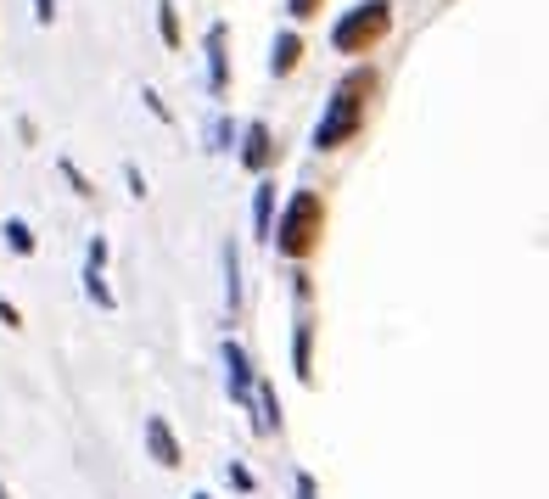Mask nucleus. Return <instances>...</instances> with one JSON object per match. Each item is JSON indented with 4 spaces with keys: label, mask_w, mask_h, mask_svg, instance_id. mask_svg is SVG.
I'll return each mask as SVG.
<instances>
[{
    "label": "nucleus",
    "mask_w": 549,
    "mask_h": 499,
    "mask_svg": "<svg viewBox=\"0 0 549 499\" xmlns=\"http://www.w3.org/2000/svg\"><path fill=\"white\" fill-rule=\"evenodd\" d=\"M381 96V68L376 62H353L348 73H342L337 85H331V96H325L320 118H314V135L309 146L314 152H342V146H353L359 135H365L370 124V101Z\"/></svg>",
    "instance_id": "obj_1"
},
{
    "label": "nucleus",
    "mask_w": 549,
    "mask_h": 499,
    "mask_svg": "<svg viewBox=\"0 0 549 499\" xmlns=\"http://www.w3.org/2000/svg\"><path fill=\"white\" fill-rule=\"evenodd\" d=\"M320 242H325V197L314 186H297L292 197H286V208H281V219H275V253L286 258V264H309L314 253H320Z\"/></svg>",
    "instance_id": "obj_2"
},
{
    "label": "nucleus",
    "mask_w": 549,
    "mask_h": 499,
    "mask_svg": "<svg viewBox=\"0 0 549 499\" xmlns=\"http://www.w3.org/2000/svg\"><path fill=\"white\" fill-rule=\"evenodd\" d=\"M387 34H393V0H359V6H348V12L331 23V51L365 62L387 45Z\"/></svg>",
    "instance_id": "obj_3"
},
{
    "label": "nucleus",
    "mask_w": 549,
    "mask_h": 499,
    "mask_svg": "<svg viewBox=\"0 0 549 499\" xmlns=\"http://www.w3.org/2000/svg\"><path fill=\"white\" fill-rule=\"evenodd\" d=\"M219 359H225V393H230V404H236V410L247 415V421H253V399H258V365H253V354H247V343L225 331V348H219Z\"/></svg>",
    "instance_id": "obj_4"
},
{
    "label": "nucleus",
    "mask_w": 549,
    "mask_h": 499,
    "mask_svg": "<svg viewBox=\"0 0 549 499\" xmlns=\"http://www.w3.org/2000/svg\"><path fill=\"white\" fill-rule=\"evenodd\" d=\"M236 157H241V169L253 174V180L275 174V163H281V141H275V129H269L264 118H247V124H241V141H236Z\"/></svg>",
    "instance_id": "obj_5"
},
{
    "label": "nucleus",
    "mask_w": 549,
    "mask_h": 499,
    "mask_svg": "<svg viewBox=\"0 0 549 499\" xmlns=\"http://www.w3.org/2000/svg\"><path fill=\"white\" fill-rule=\"evenodd\" d=\"M141 449H146V460H157L163 471L185 466V443H180V432H174L169 415H146L141 421Z\"/></svg>",
    "instance_id": "obj_6"
},
{
    "label": "nucleus",
    "mask_w": 549,
    "mask_h": 499,
    "mask_svg": "<svg viewBox=\"0 0 549 499\" xmlns=\"http://www.w3.org/2000/svg\"><path fill=\"white\" fill-rule=\"evenodd\" d=\"M202 68H208V96L225 101L230 96V23H208V40H202Z\"/></svg>",
    "instance_id": "obj_7"
},
{
    "label": "nucleus",
    "mask_w": 549,
    "mask_h": 499,
    "mask_svg": "<svg viewBox=\"0 0 549 499\" xmlns=\"http://www.w3.org/2000/svg\"><path fill=\"white\" fill-rule=\"evenodd\" d=\"M219 264H225V320L236 326L241 314H247V275H241V242H236V236H225Z\"/></svg>",
    "instance_id": "obj_8"
},
{
    "label": "nucleus",
    "mask_w": 549,
    "mask_h": 499,
    "mask_svg": "<svg viewBox=\"0 0 549 499\" xmlns=\"http://www.w3.org/2000/svg\"><path fill=\"white\" fill-rule=\"evenodd\" d=\"M314 309H297L292 314V376L303 387H314Z\"/></svg>",
    "instance_id": "obj_9"
},
{
    "label": "nucleus",
    "mask_w": 549,
    "mask_h": 499,
    "mask_svg": "<svg viewBox=\"0 0 549 499\" xmlns=\"http://www.w3.org/2000/svg\"><path fill=\"white\" fill-rule=\"evenodd\" d=\"M275 219H281V186H275V174H264L253 186V242H275Z\"/></svg>",
    "instance_id": "obj_10"
},
{
    "label": "nucleus",
    "mask_w": 549,
    "mask_h": 499,
    "mask_svg": "<svg viewBox=\"0 0 549 499\" xmlns=\"http://www.w3.org/2000/svg\"><path fill=\"white\" fill-rule=\"evenodd\" d=\"M303 51H309V45H303V29H292V23L275 29V40H269V79H292V73L303 68Z\"/></svg>",
    "instance_id": "obj_11"
},
{
    "label": "nucleus",
    "mask_w": 549,
    "mask_h": 499,
    "mask_svg": "<svg viewBox=\"0 0 549 499\" xmlns=\"http://www.w3.org/2000/svg\"><path fill=\"white\" fill-rule=\"evenodd\" d=\"M253 438H281L286 415H281V393H275V382H269L264 371H258V399H253Z\"/></svg>",
    "instance_id": "obj_12"
},
{
    "label": "nucleus",
    "mask_w": 549,
    "mask_h": 499,
    "mask_svg": "<svg viewBox=\"0 0 549 499\" xmlns=\"http://www.w3.org/2000/svg\"><path fill=\"white\" fill-rule=\"evenodd\" d=\"M79 281H85V298L96 303L101 314H118V292H113V286H107V270H96V264H85V275H79Z\"/></svg>",
    "instance_id": "obj_13"
},
{
    "label": "nucleus",
    "mask_w": 549,
    "mask_h": 499,
    "mask_svg": "<svg viewBox=\"0 0 549 499\" xmlns=\"http://www.w3.org/2000/svg\"><path fill=\"white\" fill-rule=\"evenodd\" d=\"M157 34H163V45H169V51H180V45H185L180 6H174V0H157Z\"/></svg>",
    "instance_id": "obj_14"
},
{
    "label": "nucleus",
    "mask_w": 549,
    "mask_h": 499,
    "mask_svg": "<svg viewBox=\"0 0 549 499\" xmlns=\"http://www.w3.org/2000/svg\"><path fill=\"white\" fill-rule=\"evenodd\" d=\"M202 141H208V152H230V146L241 141V129L230 124L225 113H213V118H208V129H202Z\"/></svg>",
    "instance_id": "obj_15"
},
{
    "label": "nucleus",
    "mask_w": 549,
    "mask_h": 499,
    "mask_svg": "<svg viewBox=\"0 0 549 499\" xmlns=\"http://www.w3.org/2000/svg\"><path fill=\"white\" fill-rule=\"evenodd\" d=\"M0 236H6V247H12L17 258H34V247H40L34 242V230H29V219H17V214L0 225Z\"/></svg>",
    "instance_id": "obj_16"
},
{
    "label": "nucleus",
    "mask_w": 549,
    "mask_h": 499,
    "mask_svg": "<svg viewBox=\"0 0 549 499\" xmlns=\"http://www.w3.org/2000/svg\"><path fill=\"white\" fill-rule=\"evenodd\" d=\"M57 174H62V180H68V191H73V197H79V202H90V197H96V186H90V174L79 169L73 157H57Z\"/></svg>",
    "instance_id": "obj_17"
},
{
    "label": "nucleus",
    "mask_w": 549,
    "mask_h": 499,
    "mask_svg": "<svg viewBox=\"0 0 549 499\" xmlns=\"http://www.w3.org/2000/svg\"><path fill=\"white\" fill-rule=\"evenodd\" d=\"M225 483L236 488V494H258V477H253L247 460H225Z\"/></svg>",
    "instance_id": "obj_18"
},
{
    "label": "nucleus",
    "mask_w": 549,
    "mask_h": 499,
    "mask_svg": "<svg viewBox=\"0 0 549 499\" xmlns=\"http://www.w3.org/2000/svg\"><path fill=\"white\" fill-rule=\"evenodd\" d=\"M292 309H314V275H309V264H297V270H292Z\"/></svg>",
    "instance_id": "obj_19"
},
{
    "label": "nucleus",
    "mask_w": 549,
    "mask_h": 499,
    "mask_svg": "<svg viewBox=\"0 0 549 499\" xmlns=\"http://www.w3.org/2000/svg\"><path fill=\"white\" fill-rule=\"evenodd\" d=\"M320 12H325V0H286V17H292V29H297V23H314Z\"/></svg>",
    "instance_id": "obj_20"
},
{
    "label": "nucleus",
    "mask_w": 549,
    "mask_h": 499,
    "mask_svg": "<svg viewBox=\"0 0 549 499\" xmlns=\"http://www.w3.org/2000/svg\"><path fill=\"white\" fill-rule=\"evenodd\" d=\"M107 258H113V242H107V236H90V242H85V264L107 270Z\"/></svg>",
    "instance_id": "obj_21"
},
{
    "label": "nucleus",
    "mask_w": 549,
    "mask_h": 499,
    "mask_svg": "<svg viewBox=\"0 0 549 499\" xmlns=\"http://www.w3.org/2000/svg\"><path fill=\"white\" fill-rule=\"evenodd\" d=\"M292 499H320V483H314V471H303V466L292 471Z\"/></svg>",
    "instance_id": "obj_22"
},
{
    "label": "nucleus",
    "mask_w": 549,
    "mask_h": 499,
    "mask_svg": "<svg viewBox=\"0 0 549 499\" xmlns=\"http://www.w3.org/2000/svg\"><path fill=\"white\" fill-rule=\"evenodd\" d=\"M141 101H146V113H152V118H157V124H174V113H169V101L157 96V90H152V85H146V90H141Z\"/></svg>",
    "instance_id": "obj_23"
},
{
    "label": "nucleus",
    "mask_w": 549,
    "mask_h": 499,
    "mask_svg": "<svg viewBox=\"0 0 549 499\" xmlns=\"http://www.w3.org/2000/svg\"><path fill=\"white\" fill-rule=\"evenodd\" d=\"M124 186H129V197H135V202H146V174L135 169V163H124Z\"/></svg>",
    "instance_id": "obj_24"
},
{
    "label": "nucleus",
    "mask_w": 549,
    "mask_h": 499,
    "mask_svg": "<svg viewBox=\"0 0 549 499\" xmlns=\"http://www.w3.org/2000/svg\"><path fill=\"white\" fill-rule=\"evenodd\" d=\"M0 326H6V331H23V309H17L12 298H0Z\"/></svg>",
    "instance_id": "obj_25"
},
{
    "label": "nucleus",
    "mask_w": 549,
    "mask_h": 499,
    "mask_svg": "<svg viewBox=\"0 0 549 499\" xmlns=\"http://www.w3.org/2000/svg\"><path fill=\"white\" fill-rule=\"evenodd\" d=\"M34 23L51 29V23H57V0H34Z\"/></svg>",
    "instance_id": "obj_26"
},
{
    "label": "nucleus",
    "mask_w": 549,
    "mask_h": 499,
    "mask_svg": "<svg viewBox=\"0 0 549 499\" xmlns=\"http://www.w3.org/2000/svg\"><path fill=\"white\" fill-rule=\"evenodd\" d=\"M0 499H12V488H6V477H0Z\"/></svg>",
    "instance_id": "obj_27"
},
{
    "label": "nucleus",
    "mask_w": 549,
    "mask_h": 499,
    "mask_svg": "<svg viewBox=\"0 0 549 499\" xmlns=\"http://www.w3.org/2000/svg\"><path fill=\"white\" fill-rule=\"evenodd\" d=\"M191 499H213V494H191Z\"/></svg>",
    "instance_id": "obj_28"
}]
</instances>
